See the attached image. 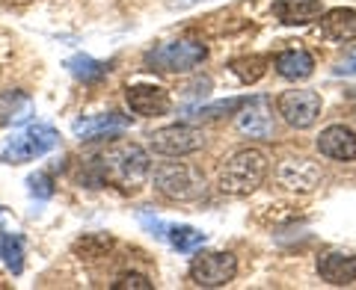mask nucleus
I'll return each mask as SVG.
<instances>
[{"label":"nucleus","instance_id":"obj_1","mask_svg":"<svg viewBox=\"0 0 356 290\" xmlns=\"http://www.w3.org/2000/svg\"><path fill=\"white\" fill-rule=\"evenodd\" d=\"M98 169V184L110 181L122 189H137L149 178V154L137 142H116L95 160Z\"/></svg>","mask_w":356,"mask_h":290},{"label":"nucleus","instance_id":"obj_2","mask_svg":"<svg viewBox=\"0 0 356 290\" xmlns=\"http://www.w3.org/2000/svg\"><path fill=\"white\" fill-rule=\"evenodd\" d=\"M267 169H270V163H267L264 151L259 148H241L235 151L232 157L222 163L220 169V189L229 196H250L255 193L264 178H267Z\"/></svg>","mask_w":356,"mask_h":290},{"label":"nucleus","instance_id":"obj_3","mask_svg":"<svg viewBox=\"0 0 356 290\" xmlns=\"http://www.w3.org/2000/svg\"><path fill=\"white\" fill-rule=\"evenodd\" d=\"M152 181L154 189L170 202H196L205 193V178L191 163H158Z\"/></svg>","mask_w":356,"mask_h":290},{"label":"nucleus","instance_id":"obj_4","mask_svg":"<svg viewBox=\"0 0 356 290\" xmlns=\"http://www.w3.org/2000/svg\"><path fill=\"white\" fill-rule=\"evenodd\" d=\"M208 48L199 39H178V42H163L158 48L146 53V65L152 71H166V74H181L196 69L205 62Z\"/></svg>","mask_w":356,"mask_h":290},{"label":"nucleus","instance_id":"obj_5","mask_svg":"<svg viewBox=\"0 0 356 290\" xmlns=\"http://www.w3.org/2000/svg\"><path fill=\"white\" fill-rule=\"evenodd\" d=\"M60 145V133L48 128V125H30L21 133H15L13 139L3 145L0 151V163L18 166V163H30L36 157H44L48 151H54Z\"/></svg>","mask_w":356,"mask_h":290},{"label":"nucleus","instance_id":"obj_6","mask_svg":"<svg viewBox=\"0 0 356 290\" xmlns=\"http://www.w3.org/2000/svg\"><path fill=\"white\" fill-rule=\"evenodd\" d=\"M235 275L238 261L229 252H199L191 261V282L196 287H226Z\"/></svg>","mask_w":356,"mask_h":290},{"label":"nucleus","instance_id":"obj_7","mask_svg":"<svg viewBox=\"0 0 356 290\" xmlns=\"http://www.w3.org/2000/svg\"><path fill=\"white\" fill-rule=\"evenodd\" d=\"M276 110L291 128L306 130L321 116V95L312 92V89H288L276 98Z\"/></svg>","mask_w":356,"mask_h":290},{"label":"nucleus","instance_id":"obj_8","mask_svg":"<svg viewBox=\"0 0 356 290\" xmlns=\"http://www.w3.org/2000/svg\"><path fill=\"white\" fill-rule=\"evenodd\" d=\"M205 145L202 130H196L193 125H170L152 133V148L163 154V157H184L193 154Z\"/></svg>","mask_w":356,"mask_h":290},{"label":"nucleus","instance_id":"obj_9","mask_svg":"<svg viewBox=\"0 0 356 290\" xmlns=\"http://www.w3.org/2000/svg\"><path fill=\"white\" fill-rule=\"evenodd\" d=\"M125 101L137 116H163L170 113V92L152 83H137L125 89Z\"/></svg>","mask_w":356,"mask_h":290},{"label":"nucleus","instance_id":"obj_10","mask_svg":"<svg viewBox=\"0 0 356 290\" xmlns=\"http://www.w3.org/2000/svg\"><path fill=\"white\" fill-rule=\"evenodd\" d=\"M238 130L250 139H267L273 133V107L264 98L247 101V110L238 119Z\"/></svg>","mask_w":356,"mask_h":290},{"label":"nucleus","instance_id":"obj_11","mask_svg":"<svg viewBox=\"0 0 356 290\" xmlns=\"http://www.w3.org/2000/svg\"><path fill=\"white\" fill-rule=\"evenodd\" d=\"M318 275L332 287H348L356 282V255L327 252L318 258Z\"/></svg>","mask_w":356,"mask_h":290},{"label":"nucleus","instance_id":"obj_12","mask_svg":"<svg viewBox=\"0 0 356 290\" xmlns=\"http://www.w3.org/2000/svg\"><path fill=\"white\" fill-rule=\"evenodd\" d=\"M318 151L330 160H356V133L344 125H330L321 130Z\"/></svg>","mask_w":356,"mask_h":290},{"label":"nucleus","instance_id":"obj_13","mask_svg":"<svg viewBox=\"0 0 356 290\" xmlns=\"http://www.w3.org/2000/svg\"><path fill=\"white\" fill-rule=\"evenodd\" d=\"M324 6L321 0H273V15L288 27H303L318 21Z\"/></svg>","mask_w":356,"mask_h":290},{"label":"nucleus","instance_id":"obj_14","mask_svg":"<svg viewBox=\"0 0 356 290\" xmlns=\"http://www.w3.org/2000/svg\"><path fill=\"white\" fill-rule=\"evenodd\" d=\"M131 125V116L122 113H104V116H89V119H77L74 121V137L77 139H98V137H113V133L125 130Z\"/></svg>","mask_w":356,"mask_h":290},{"label":"nucleus","instance_id":"obj_15","mask_svg":"<svg viewBox=\"0 0 356 290\" xmlns=\"http://www.w3.org/2000/svg\"><path fill=\"white\" fill-rule=\"evenodd\" d=\"M321 33L332 42H353L356 39V9L348 6H336L321 12Z\"/></svg>","mask_w":356,"mask_h":290},{"label":"nucleus","instance_id":"obj_16","mask_svg":"<svg viewBox=\"0 0 356 290\" xmlns=\"http://www.w3.org/2000/svg\"><path fill=\"white\" fill-rule=\"evenodd\" d=\"M273 69L280 77H285V80H306V77H312V71H315V60H312L309 51L291 48V51L276 53Z\"/></svg>","mask_w":356,"mask_h":290},{"label":"nucleus","instance_id":"obj_17","mask_svg":"<svg viewBox=\"0 0 356 290\" xmlns=\"http://www.w3.org/2000/svg\"><path fill=\"white\" fill-rule=\"evenodd\" d=\"M33 113V101L27 92H0V128H13L27 121Z\"/></svg>","mask_w":356,"mask_h":290},{"label":"nucleus","instance_id":"obj_18","mask_svg":"<svg viewBox=\"0 0 356 290\" xmlns=\"http://www.w3.org/2000/svg\"><path fill=\"white\" fill-rule=\"evenodd\" d=\"M280 178H282V184L294 187V189H312L318 184L321 169L315 163H309V160H288L280 169Z\"/></svg>","mask_w":356,"mask_h":290},{"label":"nucleus","instance_id":"obj_19","mask_svg":"<svg viewBox=\"0 0 356 290\" xmlns=\"http://www.w3.org/2000/svg\"><path fill=\"white\" fill-rule=\"evenodd\" d=\"M163 240L170 243L172 249L184 252V255H191V252H196L199 246H205V234L196 231V228H191V225H166Z\"/></svg>","mask_w":356,"mask_h":290},{"label":"nucleus","instance_id":"obj_20","mask_svg":"<svg viewBox=\"0 0 356 290\" xmlns=\"http://www.w3.org/2000/svg\"><path fill=\"white\" fill-rule=\"evenodd\" d=\"M65 69H69L77 80H83V83H98V80H104L107 71H110V65L107 62H98L92 57H86V53H77V57H72L69 62H65Z\"/></svg>","mask_w":356,"mask_h":290},{"label":"nucleus","instance_id":"obj_21","mask_svg":"<svg viewBox=\"0 0 356 290\" xmlns=\"http://www.w3.org/2000/svg\"><path fill=\"white\" fill-rule=\"evenodd\" d=\"M250 98H229V101H217V104H205V107H196V110H187V119L191 121H211V119H222V116H232L235 110L247 107Z\"/></svg>","mask_w":356,"mask_h":290},{"label":"nucleus","instance_id":"obj_22","mask_svg":"<svg viewBox=\"0 0 356 290\" xmlns=\"http://www.w3.org/2000/svg\"><path fill=\"white\" fill-rule=\"evenodd\" d=\"M0 261H3L15 275L24 270V246H21V237H18V234L0 231Z\"/></svg>","mask_w":356,"mask_h":290},{"label":"nucleus","instance_id":"obj_23","mask_svg":"<svg viewBox=\"0 0 356 290\" xmlns=\"http://www.w3.org/2000/svg\"><path fill=\"white\" fill-rule=\"evenodd\" d=\"M232 69H235V74L241 77L243 83H255L264 74V60L261 57H243V60L232 62Z\"/></svg>","mask_w":356,"mask_h":290},{"label":"nucleus","instance_id":"obj_24","mask_svg":"<svg viewBox=\"0 0 356 290\" xmlns=\"http://www.w3.org/2000/svg\"><path fill=\"white\" fill-rule=\"evenodd\" d=\"M104 249H110V237H98V234H89L77 243V252H83V258H98Z\"/></svg>","mask_w":356,"mask_h":290},{"label":"nucleus","instance_id":"obj_25","mask_svg":"<svg viewBox=\"0 0 356 290\" xmlns=\"http://www.w3.org/2000/svg\"><path fill=\"white\" fill-rule=\"evenodd\" d=\"M154 284L149 282L146 275L140 273H122L116 282H113V290H152Z\"/></svg>","mask_w":356,"mask_h":290},{"label":"nucleus","instance_id":"obj_26","mask_svg":"<svg viewBox=\"0 0 356 290\" xmlns=\"http://www.w3.org/2000/svg\"><path fill=\"white\" fill-rule=\"evenodd\" d=\"M27 184H30V193L36 196V198H51V193H54L51 175H33Z\"/></svg>","mask_w":356,"mask_h":290},{"label":"nucleus","instance_id":"obj_27","mask_svg":"<svg viewBox=\"0 0 356 290\" xmlns=\"http://www.w3.org/2000/svg\"><path fill=\"white\" fill-rule=\"evenodd\" d=\"M336 71H339V74H350V77H356V53H353V57L344 60Z\"/></svg>","mask_w":356,"mask_h":290}]
</instances>
